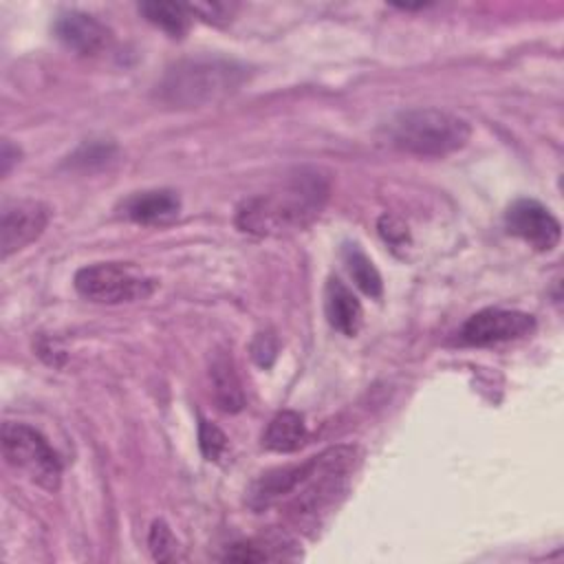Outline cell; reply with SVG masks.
<instances>
[{"instance_id": "obj_16", "label": "cell", "mask_w": 564, "mask_h": 564, "mask_svg": "<svg viewBox=\"0 0 564 564\" xmlns=\"http://www.w3.org/2000/svg\"><path fill=\"white\" fill-rule=\"evenodd\" d=\"M344 264L350 273V278L355 280V284L370 297H381V291H383V282H381V275L379 271L375 269L372 260L357 247V245H346L344 251Z\"/></svg>"}, {"instance_id": "obj_22", "label": "cell", "mask_w": 564, "mask_h": 564, "mask_svg": "<svg viewBox=\"0 0 564 564\" xmlns=\"http://www.w3.org/2000/svg\"><path fill=\"white\" fill-rule=\"evenodd\" d=\"M379 234L386 242L394 245V247H401L410 240V234H408V225L403 220H399L397 216H390V214H383L379 218Z\"/></svg>"}, {"instance_id": "obj_13", "label": "cell", "mask_w": 564, "mask_h": 564, "mask_svg": "<svg viewBox=\"0 0 564 564\" xmlns=\"http://www.w3.org/2000/svg\"><path fill=\"white\" fill-rule=\"evenodd\" d=\"M209 379H212V392L218 410L227 414H236L245 408V392H242L238 372L234 368V361L227 352H218L212 359Z\"/></svg>"}, {"instance_id": "obj_15", "label": "cell", "mask_w": 564, "mask_h": 564, "mask_svg": "<svg viewBox=\"0 0 564 564\" xmlns=\"http://www.w3.org/2000/svg\"><path fill=\"white\" fill-rule=\"evenodd\" d=\"M139 13L165 31L170 37H183L189 29V11L183 4L165 2V0H148L139 2Z\"/></svg>"}, {"instance_id": "obj_19", "label": "cell", "mask_w": 564, "mask_h": 564, "mask_svg": "<svg viewBox=\"0 0 564 564\" xmlns=\"http://www.w3.org/2000/svg\"><path fill=\"white\" fill-rule=\"evenodd\" d=\"M198 445H200V452L207 460H218L227 449V436L223 434L220 427L200 419V423H198Z\"/></svg>"}, {"instance_id": "obj_10", "label": "cell", "mask_w": 564, "mask_h": 564, "mask_svg": "<svg viewBox=\"0 0 564 564\" xmlns=\"http://www.w3.org/2000/svg\"><path fill=\"white\" fill-rule=\"evenodd\" d=\"M317 467V456H311L306 463L286 465L262 474L247 491V505L253 511H262L284 498H289Z\"/></svg>"}, {"instance_id": "obj_23", "label": "cell", "mask_w": 564, "mask_h": 564, "mask_svg": "<svg viewBox=\"0 0 564 564\" xmlns=\"http://www.w3.org/2000/svg\"><path fill=\"white\" fill-rule=\"evenodd\" d=\"M15 161H20V148L13 145L9 139H4V141H2V154H0L2 174H7Z\"/></svg>"}, {"instance_id": "obj_11", "label": "cell", "mask_w": 564, "mask_h": 564, "mask_svg": "<svg viewBox=\"0 0 564 564\" xmlns=\"http://www.w3.org/2000/svg\"><path fill=\"white\" fill-rule=\"evenodd\" d=\"M119 209L121 216L132 223L156 225L176 218L181 212V198L172 189H145L128 196Z\"/></svg>"}, {"instance_id": "obj_6", "label": "cell", "mask_w": 564, "mask_h": 564, "mask_svg": "<svg viewBox=\"0 0 564 564\" xmlns=\"http://www.w3.org/2000/svg\"><path fill=\"white\" fill-rule=\"evenodd\" d=\"M51 218V209L40 200H7L0 212V247L2 258L24 249L42 236Z\"/></svg>"}, {"instance_id": "obj_1", "label": "cell", "mask_w": 564, "mask_h": 564, "mask_svg": "<svg viewBox=\"0 0 564 564\" xmlns=\"http://www.w3.org/2000/svg\"><path fill=\"white\" fill-rule=\"evenodd\" d=\"M328 181L317 170H300L267 194L245 198L236 225L253 236H282L308 227L328 198Z\"/></svg>"}, {"instance_id": "obj_9", "label": "cell", "mask_w": 564, "mask_h": 564, "mask_svg": "<svg viewBox=\"0 0 564 564\" xmlns=\"http://www.w3.org/2000/svg\"><path fill=\"white\" fill-rule=\"evenodd\" d=\"M53 31L57 40L79 55H97L108 48L112 33L95 15L84 11H64L57 15Z\"/></svg>"}, {"instance_id": "obj_4", "label": "cell", "mask_w": 564, "mask_h": 564, "mask_svg": "<svg viewBox=\"0 0 564 564\" xmlns=\"http://www.w3.org/2000/svg\"><path fill=\"white\" fill-rule=\"evenodd\" d=\"M2 454L9 465L22 469L46 491H55L62 478V463L48 441L24 423L7 421L2 425Z\"/></svg>"}, {"instance_id": "obj_5", "label": "cell", "mask_w": 564, "mask_h": 564, "mask_svg": "<svg viewBox=\"0 0 564 564\" xmlns=\"http://www.w3.org/2000/svg\"><path fill=\"white\" fill-rule=\"evenodd\" d=\"M75 289L82 297L97 304H123L145 300L154 291V280L130 264L97 262L75 273Z\"/></svg>"}, {"instance_id": "obj_18", "label": "cell", "mask_w": 564, "mask_h": 564, "mask_svg": "<svg viewBox=\"0 0 564 564\" xmlns=\"http://www.w3.org/2000/svg\"><path fill=\"white\" fill-rule=\"evenodd\" d=\"M148 546L156 562H174L178 557V542L163 520H154L148 533Z\"/></svg>"}, {"instance_id": "obj_17", "label": "cell", "mask_w": 564, "mask_h": 564, "mask_svg": "<svg viewBox=\"0 0 564 564\" xmlns=\"http://www.w3.org/2000/svg\"><path fill=\"white\" fill-rule=\"evenodd\" d=\"M117 154L115 143L110 141H86L77 148V152L73 156H68V163L82 170H93V167H104L108 165Z\"/></svg>"}, {"instance_id": "obj_12", "label": "cell", "mask_w": 564, "mask_h": 564, "mask_svg": "<svg viewBox=\"0 0 564 564\" xmlns=\"http://www.w3.org/2000/svg\"><path fill=\"white\" fill-rule=\"evenodd\" d=\"M324 313L328 324L346 337H355L361 328L364 311L357 295L339 280L328 278L324 289Z\"/></svg>"}, {"instance_id": "obj_3", "label": "cell", "mask_w": 564, "mask_h": 564, "mask_svg": "<svg viewBox=\"0 0 564 564\" xmlns=\"http://www.w3.org/2000/svg\"><path fill=\"white\" fill-rule=\"evenodd\" d=\"M471 137L465 119L438 108H412L390 123L392 143L416 156H445L460 150Z\"/></svg>"}, {"instance_id": "obj_21", "label": "cell", "mask_w": 564, "mask_h": 564, "mask_svg": "<svg viewBox=\"0 0 564 564\" xmlns=\"http://www.w3.org/2000/svg\"><path fill=\"white\" fill-rule=\"evenodd\" d=\"M278 355V339L271 333H258L251 341V357L260 368H269Z\"/></svg>"}, {"instance_id": "obj_7", "label": "cell", "mask_w": 564, "mask_h": 564, "mask_svg": "<svg viewBox=\"0 0 564 564\" xmlns=\"http://www.w3.org/2000/svg\"><path fill=\"white\" fill-rule=\"evenodd\" d=\"M535 328V319L522 311L485 308L474 313L460 328V341L471 346H489L498 341L518 339Z\"/></svg>"}, {"instance_id": "obj_14", "label": "cell", "mask_w": 564, "mask_h": 564, "mask_svg": "<svg viewBox=\"0 0 564 564\" xmlns=\"http://www.w3.org/2000/svg\"><path fill=\"white\" fill-rule=\"evenodd\" d=\"M306 438L304 419L293 410L278 412L264 430L262 443L273 452H295Z\"/></svg>"}, {"instance_id": "obj_8", "label": "cell", "mask_w": 564, "mask_h": 564, "mask_svg": "<svg viewBox=\"0 0 564 564\" xmlns=\"http://www.w3.org/2000/svg\"><path fill=\"white\" fill-rule=\"evenodd\" d=\"M505 227L511 236L522 238L538 251H551L562 236L560 220L533 198L511 203L505 214Z\"/></svg>"}, {"instance_id": "obj_20", "label": "cell", "mask_w": 564, "mask_h": 564, "mask_svg": "<svg viewBox=\"0 0 564 564\" xmlns=\"http://www.w3.org/2000/svg\"><path fill=\"white\" fill-rule=\"evenodd\" d=\"M187 11L200 15L205 22L225 24L231 20L236 4L234 2H194V4H187Z\"/></svg>"}, {"instance_id": "obj_2", "label": "cell", "mask_w": 564, "mask_h": 564, "mask_svg": "<svg viewBox=\"0 0 564 564\" xmlns=\"http://www.w3.org/2000/svg\"><path fill=\"white\" fill-rule=\"evenodd\" d=\"M247 79V66L225 57H189L165 70L156 99L170 108H200L234 95Z\"/></svg>"}]
</instances>
